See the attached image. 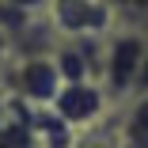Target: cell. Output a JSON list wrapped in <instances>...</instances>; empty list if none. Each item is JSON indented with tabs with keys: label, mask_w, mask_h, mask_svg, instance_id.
<instances>
[{
	"label": "cell",
	"mask_w": 148,
	"mask_h": 148,
	"mask_svg": "<svg viewBox=\"0 0 148 148\" xmlns=\"http://www.w3.org/2000/svg\"><path fill=\"white\" fill-rule=\"evenodd\" d=\"M148 34L140 31H125L118 27L103 38V65H99V84L110 103H129L133 87H137V72H140V57H144Z\"/></svg>",
	"instance_id": "6da1fadb"
},
{
	"label": "cell",
	"mask_w": 148,
	"mask_h": 148,
	"mask_svg": "<svg viewBox=\"0 0 148 148\" xmlns=\"http://www.w3.org/2000/svg\"><path fill=\"white\" fill-rule=\"evenodd\" d=\"M4 91H12L27 106H49L53 95L61 91V72L53 53H15L4 76Z\"/></svg>",
	"instance_id": "7a4b0ae2"
},
{
	"label": "cell",
	"mask_w": 148,
	"mask_h": 148,
	"mask_svg": "<svg viewBox=\"0 0 148 148\" xmlns=\"http://www.w3.org/2000/svg\"><path fill=\"white\" fill-rule=\"evenodd\" d=\"M46 19L57 31V38H76V42H99L110 31H118V19L103 0H53Z\"/></svg>",
	"instance_id": "3957f363"
},
{
	"label": "cell",
	"mask_w": 148,
	"mask_h": 148,
	"mask_svg": "<svg viewBox=\"0 0 148 148\" xmlns=\"http://www.w3.org/2000/svg\"><path fill=\"white\" fill-rule=\"evenodd\" d=\"M110 106H114V103L106 99V91H103V84H99V80L61 84V91H57L53 103H49V110L61 118L69 129H76V133L95 129L103 118L110 114Z\"/></svg>",
	"instance_id": "277c9868"
},
{
	"label": "cell",
	"mask_w": 148,
	"mask_h": 148,
	"mask_svg": "<svg viewBox=\"0 0 148 148\" xmlns=\"http://www.w3.org/2000/svg\"><path fill=\"white\" fill-rule=\"evenodd\" d=\"M118 137H122V148H148V95H137L125 103Z\"/></svg>",
	"instance_id": "5b68a950"
},
{
	"label": "cell",
	"mask_w": 148,
	"mask_h": 148,
	"mask_svg": "<svg viewBox=\"0 0 148 148\" xmlns=\"http://www.w3.org/2000/svg\"><path fill=\"white\" fill-rule=\"evenodd\" d=\"M103 4L114 12L118 27L148 34V0H103Z\"/></svg>",
	"instance_id": "8992f818"
},
{
	"label": "cell",
	"mask_w": 148,
	"mask_h": 148,
	"mask_svg": "<svg viewBox=\"0 0 148 148\" xmlns=\"http://www.w3.org/2000/svg\"><path fill=\"white\" fill-rule=\"evenodd\" d=\"M53 0H0L4 12H15V15H46Z\"/></svg>",
	"instance_id": "52a82bcc"
},
{
	"label": "cell",
	"mask_w": 148,
	"mask_h": 148,
	"mask_svg": "<svg viewBox=\"0 0 148 148\" xmlns=\"http://www.w3.org/2000/svg\"><path fill=\"white\" fill-rule=\"evenodd\" d=\"M12 61H15V46H12V38H8V31L0 27V87H4V76H8Z\"/></svg>",
	"instance_id": "ba28073f"
},
{
	"label": "cell",
	"mask_w": 148,
	"mask_h": 148,
	"mask_svg": "<svg viewBox=\"0 0 148 148\" xmlns=\"http://www.w3.org/2000/svg\"><path fill=\"white\" fill-rule=\"evenodd\" d=\"M137 95H148V46H144V57H140V72H137V87H133V99Z\"/></svg>",
	"instance_id": "9c48e42d"
}]
</instances>
